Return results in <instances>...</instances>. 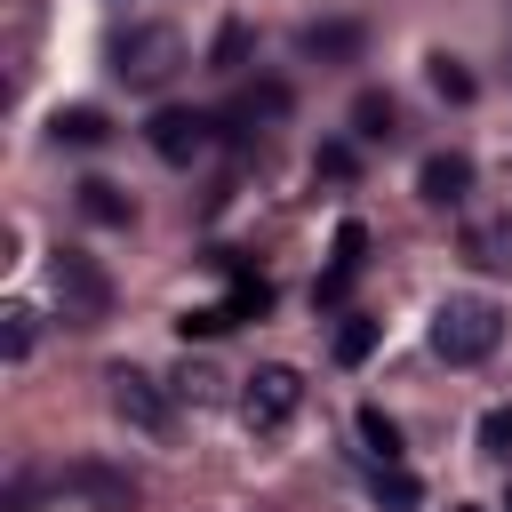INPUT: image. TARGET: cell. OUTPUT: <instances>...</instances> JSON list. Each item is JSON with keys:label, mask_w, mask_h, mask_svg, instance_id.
Returning a JSON list of instances; mask_svg holds the SVG:
<instances>
[{"label": "cell", "mask_w": 512, "mask_h": 512, "mask_svg": "<svg viewBox=\"0 0 512 512\" xmlns=\"http://www.w3.org/2000/svg\"><path fill=\"white\" fill-rule=\"evenodd\" d=\"M144 144H152V160L192 168V160L216 144V112H184V104H168V112H152V120H144Z\"/></svg>", "instance_id": "cell-4"}, {"label": "cell", "mask_w": 512, "mask_h": 512, "mask_svg": "<svg viewBox=\"0 0 512 512\" xmlns=\"http://www.w3.org/2000/svg\"><path fill=\"white\" fill-rule=\"evenodd\" d=\"M296 48L304 56H360V24H304Z\"/></svg>", "instance_id": "cell-12"}, {"label": "cell", "mask_w": 512, "mask_h": 512, "mask_svg": "<svg viewBox=\"0 0 512 512\" xmlns=\"http://www.w3.org/2000/svg\"><path fill=\"white\" fill-rule=\"evenodd\" d=\"M416 192H424V208H456V200L472 192V160H464V152H432V160L416 168Z\"/></svg>", "instance_id": "cell-10"}, {"label": "cell", "mask_w": 512, "mask_h": 512, "mask_svg": "<svg viewBox=\"0 0 512 512\" xmlns=\"http://www.w3.org/2000/svg\"><path fill=\"white\" fill-rule=\"evenodd\" d=\"M112 408H120V424H136V432H168V392H160V376H144V368H112Z\"/></svg>", "instance_id": "cell-7"}, {"label": "cell", "mask_w": 512, "mask_h": 512, "mask_svg": "<svg viewBox=\"0 0 512 512\" xmlns=\"http://www.w3.org/2000/svg\"><path fill=\"white\" fill-rule=\"evenodd\" d=\"M312 168H320V176H352V144H320Z\"/></svg>", "instance_id": "cell-23"}, {"label": "cell", "mask_w": 512, "mask_h": 512, "mask_svg": "<svg viewBox=\"0 0 512 512\" xmlns=\"http://www.w3.org/2000/svg\"><path fill=\"white\" fill-rule=\"evenodd\" d=\"M240 56H248V24H224V32H216V72H232Z\"/></svg>", "instance_id": "cell-22"}, {"label": "cell", "mask_w": 512, "mask_h": 512, "mask_svg": "<svg viewBox=\"0 0 512 512\" xmlns=\"http://www.w3.org/2000/svg\"><path fill=\"white\" fill-rule=\"evenodd\" d=\"M352 136L392 144V136H400V104H392L384 88H360V96H352Z\"/></svg>", "instance_id": "cell-11"}, {"label": "cell", "mask_w": 512, "mask_h": 512, "mask_svg": "<svg viewBox=\"0 0 512 512\" xmlns=\"http://www.w3.org/2000/svg\"><path fill=\"white\" fill-rule=\"evenodd\" d=\"M376 336H384V328H376L368 312H344V328H336V368H360V360L376 352Z\"/></svg>", "instance_id": "cell-14"}, {"label": "cell", "mask_w": 512, "mask_h": 512, "mask_svg": "<svg viewBox=\"0 0 512 512\" xmlns=\"http://www.w3.org/2000/svg\"><path fill=\"white\" fill-rule=\"evenodd\" d=\"M80 216H88V224H128V192L104 184V176H88V184H80Z\"/></svg>", "instance_id": "cell-13"}, {"label": "cell", "mask_w": 512, "mask_h": 512, "mask_svg": "<svg viewBox=\"0 0 512 512\" xmlns=\"http://www.w3.org/2000/svg\"><path fill=\"white\" fill-rule=\"evenodd\" d=\"M504 512H512V488H504Z\"/></svg>", "instance_id": "cell-24"}, {"label": "cell", "mask_w": 512, "mask_h": 512, "mask_svg": "<svg viewBox=\"0 0 512 512\" xmlns=\"http://www.w3.org/2000/svg\"><path fill=\"white\" fill-rule=\"evenodd\" d=\"M176 64H184V32L176 24H128V32H112V72L128 88H168Z\"/></svg>", "instance_id": "cell-2"}, {"label": "cell", "mask_w": 512, "mask_h": 512, "mask_svg": "<svg viewBox=\"0 0 512 512\" xmlns=\"http://www.w3.org/2000/svg\"><path fill=\"white\" fill-rule=\"evenodd\" d=\"M296 408H304V376H296L288 360H264V368L240 376V424H248V432H280Z\"/></svg>", "instance_id": "cell-3"}, {"label": "cell", "mask_w": 512, "mask_h": 512, "mask_svg": "<svg viewBox=\"0 0 512 512\" xmlns=\"http://www.w3.org/2000/svg\"><path fill=\"white\" fill-rule=\"evenodd\" d=\"M504 344V304L496 296H440L432 304V352L448 368H480Z\"/></svg>", "instance_id": "cell-1"}, {"label": "cell", "mask_w": 512, "mask_h": 512, "mask_svg": "<svg viewBox=\"0 0 512 512\" xmlns=\"http://www.w3.org/2000/svg\"><path fill=\"white\" fill-rule=\"evenodd\" d=\"M32 336H40V312H32V304H8V360H24Z\"/></svg>", "instance_id": "cell-21"}, {"label": "cell", "mask_w": 512, "mask_h": 512, "mask_svg": "<svg viewBox=\"0 0 512 512\" xmlns=\"http://www.w3.org/2000/svg\"><path fill=\"white\" fill-rule=\"evenodd\" d=\"M360 256H368V232H360V224H336V256H328V272L312 280V304H344V288L360 280Z\"/></svg>", "instance_id": "cell-9"}, {"label": "cell", "mask_w": 512, "mask_h": 512, "mask_svg": "<svg viewBox=\"0 0 512 512\" xmlns=\"http://www.w3.org/2000/svg\"><path fill=\"white\" fill-rule=\"evenodd\" d=\"M48 128H56V144H104V112L96 104H64Z\"/></svg>", "instance_id": "cell-17"}, {"label": "cell", "mask_w": 512, "mask_h": 512, "mask_svg": "<svg viewBox=\"0 0 512 512\" xmlns=\"http://www.w3.org/2000/svg\"><path fill=\"white\" fill-rule=\"evenodd\" d=\"M376 504H384V512H416V504H424L416 472H408V464H376Z\"/></svg>", "instance_id": "cell-16"}, {"label": "cell", "mask_w": 512, "mask_h": 512, "mask_svg": "<svg viewBox=\"0 0 512 512\" xmlns=\"http://www.w3.org/2000/svg\"><path fill=\"white\" fill-rule=\"evenodd\" d=\"M56 488H64V496H80V504H96V512H128V504H136V472L96 464V456L64 464V472H56Z\"/></svg>", "instance_id": "cell-6"}, {"label": "cell", "mask_w": 512, "mask_h": 512, "mask_svg": "<svg viewBox=\"0 0 512 512\" xmlns=\"http://www.w3.org/2000/svg\"><path fill=\"white\" fill-rule=\"evenodd\" d=\"M272 120H288V88H280V80L240 88V96L216 112V128H232V136H256V128H272Z\"/></svg>", "instance_id": "cell-8"}, {"label": "cell", "mask_w": 512, "mask_h": 512, "mask_svg": "<svg viewBox=\"0 0 512 512\" xmlns=\"http://www.w3.org/2000/svg\"><path fill=\"white\" fill-rule=\"evenodd\" d=\"M432 88H440L448 104H472V72H464L456 56H432Z\"/></svg>", "instance_id": "cell-20"}, {"label": "cell", "mask_w": 512, "mask_h": 512, "mask_svg": "<svg viewBox=\"0 0 512 512\" xmlns=\"http://www.w3.org/2000/svg\"><path fill=\"white\" fill-rule=\"evenodd\" d=\"M56 296H64V320H104L112 312V272L96 264V256H80V248H56Z\"/></svg>", "instance_id": "cell-5"}, {"label": "cell", "mask_w": 512, "mask_h": 512, "mask_svg": "<svg viewBox=\"0 0 512 512\" xmlns=\"http://www.w3.org/2000/svg\"><path fill=\"white\" fill-rule=\"evenodd\" d=\"M480 448H488V456H504V464H512V400H496V408H488V416H480Z\"/></svg>", "instance_id": "cell-19"}, {"label": "cell", "mask_w": 512, "mask_h": 512, "mask_svg": "<svg viewBox=\"0 0 512 512\" xmlns=\"http://www.w3.org/2000/svg\"><path fill=\"white\" fill-rule=\"evenodd\" d=\"M352 424H360V448H368L376 464H400V424H392L384 408H360Z\"/></svg>", "instance_id": "cell-15"}, {"label": "cell", "mask_w": 512, "mask_h": 512, "mask_svg": "<svg viewBox=\"0 0 512 512\" xmlns=\"http://www.w3.org/2000/svg\"><path fill=\"white\" fill-rule=\"evenodd\" d=\"M464 256H472V264H496V272H504V264H512V216H504V224H472Z\"/></svg>", "instance_id": "cell-18"}]
</instances>
